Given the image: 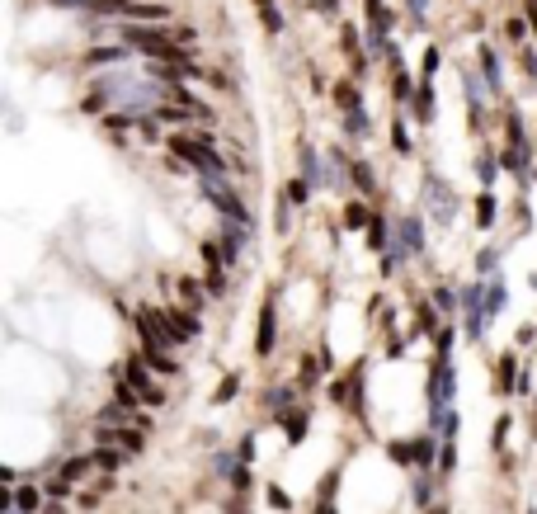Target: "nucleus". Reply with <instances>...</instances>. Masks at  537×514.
<instances>
[{
  "mask_svg": "<svg viewBox=\"0 0 537 514\" xmlns=\"http://www.w3.org/2000/svg\"><path fill=\"white\" fill-rule=\"evenodd\" d=\"M85 468H90V458H66V463H62V477H66V482H80V477H85Z\"/></svg>",
  "mask_w": 537,
  "mask_h": 514,
  "instance_id": "nucleus-9",
  "label": "nucleus"
},
{
  "mask_svg": "<svg viewBox=\"0 0 537 514\" xmlns=\"http://www.w3.org/2000/svg\"><path fill=\"white\" fill-rule=\"evenodd\" d=\"M127 410H118V406H109V410H99V425H123Z\"/></svg>",
  "mask_w": 537,
  "mask_h": 514,
  "instance_id": "nucleus-15",
  "label": "nucleus"
},
{
  "mask_svg": "<svg viewBox=\"0 0 537 514\" xmlns=\"http://www.w3.org/2000/svg\"><path fill=\"white\" fill-rule=\"evenodd\" d=\"M165 326H170V340L174 344H193V340H198V321H193V316L165 312Z\"/></svg>",
  "mask_w": 537,
  "mask_h": 514,
  "instance_id": "nucleus-3",
  "label": "nucleus"
},
{
  "mask_svg": "<svg viewBox=\"0 0 537 514\" xmlns=\"http://www.w3.org/2000/svg\"><path fill=\"white\" fill-rule=\"evenodd\" d=\"M179 293H184V302H193V307H203V288H198L193 279H184V283H179Z\"/></svg>",
  "mask_w": 537,
  "mask_h": 514,
  "instance_id": "nucleus-13",
  "label": "nucleus"
},
{
  "mask_svg": "<svg viewBox=\"0 0 537 514\" xmlns=\"http://www.w3.org/2000/svg\"><path fill=\"white\" fill-rule=\"evenodd\" d=\"M118 33L127 38V47H142L146 57H160V62H170V66H184V52H179V43H174L170 33H151V29H142V24H123Z\"/></svg>",
  "mask_w": 537,
  "mask_h": 514,
  "instance_id": "nucleus-1",
  "label": "nucleus"
},
{
  "mask_svg": "<svg viewBox=\"0 0 537 514\" xmlns=\"http://www.w3.org/2000/svg\"><path fill=\"white\" fill-rule=\"evenodd\" d=\"M132 0H95V15H127Z\"/></svg>",
  "mask_w": 537,
  "mask_h": 514,
  "instance_id": "nucleus-10",
  "label": "nucleus"
},
{
  "mask_svg": "<svg viewBox=\"0 0 537 514\" xmlns=\"http://www.w3.org/2000/svg\"><path fill=\"white\" fill-rule=\"evenodd\" d=\"M43 5H57V10H95V0H43Z\"/></svg>",
  "mask_w": 537,
  "mask_h": 514,
  "instance_id": "nucleus-14",
  "label": "nucleus"
},
{
  "mask_svg": "<svg viewBox=\"0 0 537 514\" xmlns=\"http://www.w3.org/2000/svg\"><path fill=\"white\" fill-rule=\"evenodd\" d=\"M354 180H358L363 194H373V175H368V165H354Z\"/></svg>",
  "mask_w": 537,
  "mask_h": 514,
  "instance_id": "nucleus-18",
  "label": "nucleus"
},
{
  "mask_svg": "<svg viewBox=\"0 0 537 514\" xmlns=\"http://www.w3.org/2000/svg\"><path fill=\"white\" fill-rule=\"evenodd\" d=\"M127 377H132V387L142 391V396H146V401H151V406H160V401H165V391H160L156 382L146 377V368H142V363H127Z\"/></svg>",
  "mask_w": 537,
  "mask_h": 514,
  "instance_id": "nucleus-4",
  "label": "nucleus"
},
{
  "mask_svg": "<svg viewBox=\"0 0 537 514\" xmlns=\"http://www.w3.org/2000/svg\"><path fill=\"white\" fill-rule=\"evenodd\" d=\"M170 146H174V156H179V161H189L193 170H203V175H221V170H226L207 137H189V132H179V137H170Z\"/></svg>",
  "mask_w": 537,
  "mask_h": 514,
  "instance_id": "nucleus-2",
  "label": "nucleus"
},
{
  "mask_svg": "<svg viewBox=\"0 0 537 514\" xmlns=\"http://www.w3.org/2000/svg\"><path fill=\"white\" fill-rule=\"evenodd\" d=\"M43 514H66V510H62V505H43Z\"/></svg>",
  "mask_w": 537,
  "mask_h": 514,
  "instance_id": "nucleus-22",
  "label": "nucleus"
},
{
  "mask_svg": "<svg viewBox=\"0 0 537 514\" xmlns=\"http://www.w3.org/2000/svg\"><path fill=\"white\" fill-rule=\"evenodd\" d=\"M401 236H406V246H415V250L425 246V227H420V218H406V222H401Z\"/></svg>",
  "mask_w": 537,
  "mask_h": 514,
  "instance_id": "nucleus-8",
  "label": "nucleus"
},
{
  "mask_svg": "<svg viewBox=\"0 0 537 514\" xmlns=\"http://www.w3.org/2000/svg\"><path fill=\"white\" fill-rule=\"evenodd\" d=\"M500 307H505V293H500V288H490V297H486V312L495 316V312H500Z\"/></svg>",
  "mask_w": 537,
  "mask_h": 514,
  "instance_id": "nucleus-19",
  "label": "nucleus"
},
{
  "mask_svg": "<svg viewBox=\"0 0 537 514\" xmlns=\"http://www.w3.org/2000/svg\"><path fill=\"white\" fill-rule=\"evenodd\" d=\"M123 57H127L123 47H95L85 62H90V66H109V62H123Z\"/></svg>",
  "mask_w": 537,
  "mask_h": 514,
  "instance_id": "nucleus-7",
  "label": "nucleus"
},
{
  "mask_svg": "<svg viewBox=\"0 0 537 514\" xmlns=\"http://www.w3.org/2000/svg\"><path fill=\"white\" fill-rule=\"evenodd\" d=\"M264 24H268V29H273V33L283 29V19H278V10H273V5H264Z\"/></svg>",
  "mask_w": 537,
  "mask_h": 514,
  "instance_id": "nucleus-20",
  "label": "nucleus"
},
{
  "mask_svg": "<svg viewBox=\"0 0 537 514\" xmlns=\"http://www.w3.org/2000/svg\"><path fill=\"white\" fill-rule=\"evenodd\" d=\"M15 510H19V514H38V510H43L38 486H19V491H15Z\"/></svg>",
  "mask_w": 537,
  "mask_h": 514,
  "instance_id": "nucleus-5",
  "label": "nucleus"
},
{
  "mask_svg": "<svg viewBox=\"0 0 537 514\" xmlns=\"http://www.w3.org/2000/svg\"><path fill=\"white\" fill-rule=\"evenodd\" d=\"M66 491H71V482H66V477H52V482H48V496L52 500H62Z\"/></svg>",
  "mask_w": 537,
  "mask_h": 514,
  "instance_id": "nucleus-16",
  "label": "nucleus"
},
{
  "mask_svg": "<svg viewBox=\"0 0 537 514\" xmlns=\"http://www.w3.org/2000/svg\"><path fill=\"white\" fill-rule=\"evenodd\" d=\"M95 463H99V468H104V472H118V463H123V458H118V453H113L109 444H104V449L95 453Z\"/></svg>",
  "mask_w": 537,
  "mask_h": 514,
  "instance_id": "nucleus-11",
  "label": "nucleus"
},
{
  "mask_svg": "<svg viewBox=\"0 0 537 514\" xmlns=\"http://www.w3.org/2000/svg\"><path fill=\"white\" fill-rule=\"evenodd\" d=\"M127 15H132V19H165L170 10H165V5H146V0H132V5H127Z\"/></svg>",
  "mask_w": 537,
  "mask_h": 514,
  "instance_id": "nucleus-6",
  "label": "nucleus"
},
{
  "mask_svg": "<svg viewBox=\"0 0 537 514\" xmlns=\"http://www.w3.org/2000/svg\"><path fill=\"white\" fill-rule=\"evenodd\" d=\"M283 425H287V439H292V444H297V439L306 434V410H302V415H287Z\"/></svg>",
  "mask_w": 537,
  "mask_h": 514,
  "instance_id": "nucleus-12",
  "label": "nucleus"
},
{
  "mask_svg": "<svg viewBox=\"0 0 537 514\" xmlns=\"http://www.w3.org/2000/svg\"><path fill=\"white\" fill-rule=\"evenodd\" d=\"M425 5H429V0H410V10H415V15H425Z\"/></svg>",
  "mask_w": 537,
  "mask_h": 514,
  "instance_id": "nucleus-21",
  "label": "nucleus"
},
{
  "mask_svg": "<svg viewBox=\"0 0 537 514\" xmlns=\"http://www.w3.org/2000/svg\"><path fill=\"white\" fill-rule=\"evenodd\" d=\"M118 444H123L127 453H137V449H142V434H132V430H123V434H118Z\"/></svg>",
  "mask_w": 537,
  "mask_h": 514,
  "instance_id": "nucleus-17",
  "label": "nucleus"
}]
</instances>
